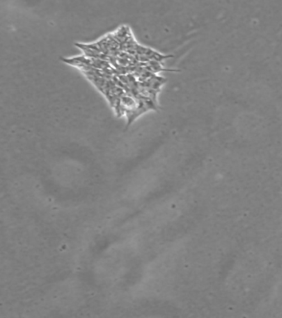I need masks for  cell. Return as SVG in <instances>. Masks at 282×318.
Wrapping results in <instances>:
<instances>
[{"mask_svg":"<svg viewBox=\"0 0 282 318\" xmlns=\"http://www.w3.org/2000/svg\"><path fill=\"white\" fill-rule=\"evenodd\" d=\"M134 57L139 62L146 63V62H151V61L162 62L164 60L172 57L173 56L172 55L162 54L158 51H155L153 49L141 46V45H139V44Z\"/></svg>","mask_w":282,"mask_h":318,"instance_id":"cell-1","label":"cell"},{"mask_svg":"<svg viewBox=\"0 0 282 318\" xmlns=\"http://www.w3.org/2000/svg\"><path fill=\"white\" fill-rule=\"evenodd\" d=\"M143 66L148 72H151L153 74H157V73L162 72H179L178 70L164 68V67L162 65V62H155V61L143 63Z\"/></svg>","mask_w":282,"mask_h":318,"instance_id":"cell-2","label":"cell"}]
</instances>
